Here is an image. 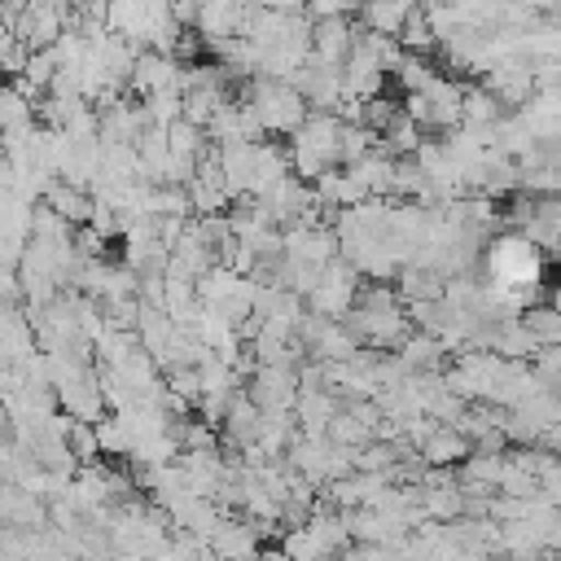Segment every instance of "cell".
Here are the masks:
<instances>
[{"label": "cell", "instance_id": "obj_1", "mask_svg": "<svg viewBox=\"0 0 561 561\" xmlns=\"http://www.w3.org/2000/svg\"><path fill=\"white\" fill-rule=\"evenodd\" d=\"M342 127L346 118L337 110H311L302 118V127L289 136V158H294V175L316 180L320 171L342 162Z\"/></svg>", "mask_w": 561, "mask_h": 561}, {"label": "cell", "instance_id": "obj_2", "mask_svg": "<svg viewBox=\"0 0 561 561\" xmlns=\"http://www.w3.org/2000/svg\"><path fill=\"white\" fill-rule=\"evenodd\" d=\"M237 96L259 110L267 136H294V131L302 127V118L311 114L307 96H302L289 79H276V75H254V79H245Z\"/></svg>", "mask_w": 561, "mask_h": 561}, {"label": "cell", "instance_id": "obj_3", "mask_svg": "<svg viewBox=\"0 0 561 561\" xmlns=\"http://www.w3.org/2000/svg\"><path fill=\"white\" fill-rule=\"evenodd\" d=\"M245 390L263 412H294L302 394V377L294 364H254V373L245 377Z\"/></svg>", "mask_w": 561, "mask_h": 561}, {"label": "cell", "instance_id": "obj_4", "mask_svg": "<svg viewBox=\"0 0 561 561\" xmlns=\"http://www.w3.org/2000/svg\"><path fill=\"white\" fill-rule=\"evenodd\" d=\"M482 83H486L508 110H522V105L539 92V83H535V57H526V53H504V57H495L491 70L482 75Z\"/></svg>", "mask_w": 561, "mask_h": 561}, {"label": "cell", "instance_id": "obj_5", "mask_svg": "<svg viewBox=\"0 0 561 561\" xmlns=\"http://www.w3.org/2000/svg\"><path fill=\"white\" fill-rule=\"evenodd\" d=\"M355 39H359V18H351V13L316 18V31H311V57H320V61H329V66H346Z\"/></svg>", "mask_w": 561, "mask_h": 561}, {"label": "cell", "instance_id": "obj_6", "mask_svg": "<svg viewBox=\"0 0 561 561\" xmlns=\"http://www.w3.org/2000/svg\"><path fill=\"white\" fill-rule=\"evenodd\" d=\"M101 110V140H123V145H136L140 131L153 123L149 110H145V96L136 101V92L110 101V105H96Z\"/></svg>", "mask_w": 561, "mask_h": 561}, {"label": "cell", "instance_id": "obj_7", "mask_svg": "<svg viewBox=\"0 0 561 561\" xmlns=\"http://www.w3.org/2000/svg\"><path fill=\"white\" fill-rule=\"evenodd\" d=\"M259 425H263V408L250 399V390H237V399L228 403V416L219 425V447L228 456L245 451L250 443H259Z\"/></svg>", "mask_w": 561, "mask_h": 561}, {"label": "cell", "instance_id": "obj_8", "mask_svg": "<svg viewBox=\"0 0 561 561\" xmlns=\"http://www.w3.org/2000/svg\"><path fill=\"white\" fill-rule=\"evenodd\" d=\"M158 88H184V61L171 53H158V48H140L136 70H131V92L149 96Z\"/></svg>", "mask_w": 561, "mask_h": 561}, {"label": "cell", "instance_id": "obj_9", "mask_svg": "<svg viewBox=\"0 0 561 561\" xmlns=\"http://www.w3.org/2000/svg\"><path fill=\"white\" fill-rule=\"evenodd\" d=\"M0 522L39 530V526L53 522V517H48V500L35 495V491H26L22 482H4V486H0Z\"/></svg>", "mask_w": 561, "mask_h": 561}, {"label": "cell", "instance_id": "obj_10", "mask_svg": "<svg viewBox=\"0 0 561 561\" xmlns=\"http://www.w3.org/2000/svg\"><path fill=\"white\" fill-rule=\"evenodd\" d=\"M210 548H215V557H259L263 552V530L254 526V517L228 513L224 526L215 530Z\"/></svg>", "mask_w": 561, "mask_h": 561}, {"label": "cell", "instance_id": "obj_11", "mask_svg": "<svg viewBox=\"0 0 561 561\" xmlns=\"http://www.w3.org/2000/svg\"><path fill=\"white\" fill-rule=\"evenodd\" d=\"M508 114V105L478 79V83H465V123L478 127L486 136V145H495V123Z\"/></svg>", "mask_w": 561, "mask_h": 561}, {"label": "cell", "instance_id": "obj_12", "mask_svg": "<svg viewBox=\"0 0 561 561\" xmlns=\"http://www.w3.org/2000/svg\"><path fill=\"white\" fill-rule=\"evenodd\" d=\"M346 171L364 184V193L368 197H390L394 193V158L377 145V149H368L364 158H355V162H346Z\"/></svg>", "mask_w": 561, "mask_h": 561}, {"label": "cell", "instance_id": "obj_13", "mask_svg": "<svg viewBox=\"0 0 561 561\" xmlns=\"http://www.w3.org/2000/svg\"><path fill=\"white\" fill-rule=\"evenodd\" d=\"M294 412H298L302 434H329V421L342 412V394L329 390V386H320V390H302L298 403H294Z\"/></svg>", "mask_w": 561, "mask_h": 561}, {"label": "cell", "instance_id": "obj_14", "mask_svg": "<svg viewBox=\"0 0 561 561\" xmlns=\"http://www.w3.org/2000/svg\"><path fill=\"white\" fill-rule=\"evenodd\" d=\"M491 351H500L504 359H535L539 355V337L526 329L522 316H504L491 324Z\"/></svg>", "mask_w": 561, "mask_h": 561}, {"label": "cell", "instance_id": "obj_15", "mask_svg": "<svg viewBox=\"0 0 561 561\" xmlns=\"http://www.w3.org/2000/svg\"><path fill=\"white\" fill-rule=\"evenodd\" d=\"M254 158H259V140H232V145H219V167L232 184V193H250L254 184Z\"/></svg>", "mask_w": 561, "mask_h": 561}, {"label": "cell", "instance_id": "obj_16", "mask_svg": "<svg viewBox=\"0 0 561 561\" xmlns=\"http://www.w3.org/2000/svg\"><path fill=\"white\" fill-rule=\"evenodd\" d=\"M504 460H508V451H482V447H473L456 465V478H460V486H491V491H500Z\"/></svg>", "mask_w": 561, "mask_h": 561}, {"label": "cell", "instance_id": "obj_17", "mask_svg": "<svg viewBox=\"0 0 561 561\" xmlns=\"http://www.w3.org/2000/svg\"><path fill=\"white\" fill-rule=\"evenodd\" d=\"M394 285H399L403 302H421V298H443L447 294V276L438 267H425V263H403Z\"/></svg>", "mask_w": 561, "mask_h": 561}, {"label": "cell", "instance_id": "obj_18", "mask_svg": "<svg viewBox=\"0 0 561 561\" xmlns=\"http://www.w3.org/2000/svg\"><path fill=\"white\" fill-rule=\"evenodd\" d=\"M44 202L53 206V210H61L70 224H88L92 219V210H96V197H92V188H79V184H70V180H53V188L44 193Z\"/></svg>", "mask_w": 561, "mask_h": 561}, {"label": "cell", "instance_id": "obj_19", "mask_svg": "<svg viewBox=\"0 0 561 561\" xmlns=\"http://www.w3.org/2000/svg\"><path fill=\"white\" fill-rule=\"evenodd\" d=\"M421 451H425L430 465H460V460L473 451V438H469L460 425H447V421H443V425L430 434V443H425Z\"/></svg>", "mask_w": 561, "mask_h": 561}, {"label": "cell", "instance_id": "obj_20", "mask_svg": "<svg viewBox=\"0 0 561 561\" xmlns=\"http://www.w3.org/2000/svg\"><path fill=\"white\" fill-rule=\"evenodd\" d=\"M421 508H425V517H438V522L460 517L465 513L460 478H451V482H421Z\"/></svg>", "mask_w": 561, "mask_h": 561}, {"label": "cell", "instance_id": "obj_21", "mask_svg": "<svg viewBox=\"0 0 561 561\" xmlns=\"http://www.w3.org/2000/svg\"><path fill=\"white\" fill-rule=\"evenodd\" d=\"M412 9H416V0H368V4H359L355 18H359V26H368V31L399 35Z\"/></svg>", "mask_w": 561, "mask_h": 561}, {"label": "cell", "instance_id": "obj_22", "mask_svg": "<svg viewBox=\"0 0 561 561\" xmlns=\"http://www.w3.org/2000/svg\"><path fill=\"white\" fill-rule=\"evenodd\" d=\"M302 434L298 425V412H263V425H259V447L267 456H285L294 447V438Z\"/></svg>", "mask_w": 561, "mask_h": 561}, {"label": "cell", "instance_id": "obj_23", "mask_svg": "<svg viewBox=\"0 0 561 561\" xmlns=\"http://www.w3.org/2000/svg\"><path fill=\"white\" fill-rule=\"evenodd\" d=\"M421 140H425V127L403 110L386 131H377V145L390 153V158H403V153H416L421 149Z\"/></svg>", "mask_w": 561, "mask_h": 561}, {"label": "cell", "instance_id": "obj_24", "mask_svg": "<svg viewBox=\"0 0 561 561\" xmlns=\"http://www.w3.org/2000/svg\"><path fill=\"white\" fill-rule=\"evenodd\" d=\"M438 75H443V70H438V61H434L430 53H408L390 79L399 83V92H425Z\"/></svg>", "mask_w": 561, "mask_h": 561}, {"label": "cell", "instance_id": "obj_25", "mask_svg": "<svg viewBox=\"0 0 561 561\" xmlns=\"http://www.w3.org/2000/svg\"><path fill=\"white\" fill-rule=\"evenodd\" d=\"M522 320H526V329L539 337V346H561V307H552V302L543 298V302H530V307L522 311Z\"/></svg>", "mask_w": 561, "mask_h": 561}, {"label": "cell", "instance_id": "obj_26", "mask_svg": "<svg viewBox=\"0 0 561 561\" xmlns=\"http://www.w3.org/2000/svg\"><path fill=\"white\" fill-rule=\"evenodd\" d=\"M425 188H430V175H425L421 158H416V153L394 158V197H412V202H421Z\"/></svg>", "mask_w": 561, "mask_h": 561}, {"label": "cell", "instance_id": "obj_27", "mask_svg": "<svg viewBox=\"0 0 561 561\" xmlns=\"http://www.w3.org/2000/svg\"><path fill=\"white\" fill-rule=\"evenodd\" d=\"M228 96H237L232 88H188L184 92V118H193V123H210L215 118V110L228 101Z\"/></svg>", "mask_w": 561, "mask_h": 561}, {"label": "cell", "instance_id": "obj_28", "mask_svg": "<svg viewBox=\"0 0 561 561\" xmlns=\"http://www.w3.org/2000/svg\"><path fill=\"white\" fill-rule=\"evenodd\" d=\"M399 44H403L408 53H434V48H438V35H434V26H430V18H425V4H416V9L408 13V22H403V31H399Z\"/></svg>", "mask_w": 561, "mask_h": 561}, {"label": "cell", "instance_id": "obj_29", "mask_svg": "<svg viewBox=\"0 0 561 561\" xmlns=\"http://www.w3.org/2000/svg\"><path fill=\"white\" fill-rule=\"evenodd\" d=\"M329 438L342 443V447H364L368 438H377V430H373L364 416H355L351 408H342V412L329 421Z\"/></svg>", "mask_w": 561, "mask_h": 561}, {"label": "cell", "instance_id": "obj_30", "mask_svg": "<svg viewBox=\"0 0 561 561\" xmlns=\"http://www.w3.org/2000/svg\"><path fill=\"white\" fill-rule=\"evenodd\" d=\"M145 110H149L153 123L171 127L175 118H184V88H158V92H149L145 96Z\"/></svg>", "mask_w": 561, "mask_h": 561}, {"label": "cell", "instance_id": "obj_31", "mask_svg": "<svg viewBox=\"0 0 561 561\" xmlns=\"http://www.w3.org/2000/svg\"><path fill=\"white\" fill-rule=\"evenodd\" d=\"M280 552H285V557H329V543L302 522V526H289V530L280 535Z\"/></svg>", "mask_w": 561, "mask_h": 561}, {"label": "cell", "instance_id": "obj_32", "mask_svg": "<svg viewBox=\"0 0 561 561\" xmlns=\"http://www.w3.org/2000/svg\"><path fill=\"white\" fill-rule=\"evenodd\" d=\"M399 114H403V96H390V92L364 96V127H373V131H386V127H390Z\"/></svg>", "mask_w": 561, "mask_h": 561}, {"label": "cell", "instance_id": "obj_33", "mask_svg": "<svg viewBox=\"0 0 561 561\" xmlns=\"http://www.w3.org/2000/svg\"><path fill=\"white\" fill-rule=\"evenodd\" d=\"M530 364L548 390H561V346H539V355Z\"/></svg>", "mask_w": 561, "mask_h": 561}, {"label": "cell", "instance_id": "obj_34", "mask_svg": "<svg viewBox=\"0 0 561 561\" xmlns=\"http://www.w3.org/2000/svg\"><path fill=\"white\" fill-rule=\"evenodd\" d=\"M171 9H175V18H180L184 26H197V13H202V0H171Z\"/></svg>", "mask_w": 561, "mask_h": 561}, {"label": "cell", "instance_id": "obj_35", "mask_svg": "<svg viewBox=\"0 0 561 561\" xmlns=\"http://www.w3.org/2000/svg\"><path fill=\"white\" fill-rule=\"evenodd\" d=\"M302 9H307L311 18H329V13H346V4H342V0H302Z\"/></svg>", "mask_w": 561, "mask_h": 561}]
</instances>
